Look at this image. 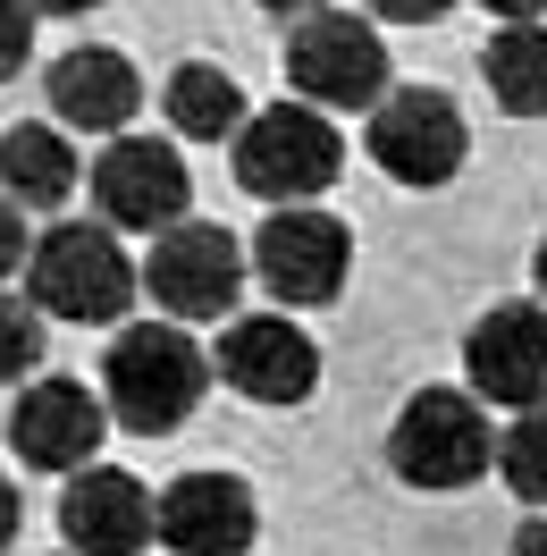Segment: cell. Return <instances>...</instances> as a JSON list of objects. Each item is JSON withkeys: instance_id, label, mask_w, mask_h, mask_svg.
<instances>
[{"instance_id": "23", "label": "cell", "mask_w": 547, "mask_h": 556, "mask_svg": "<svg viewBox=\"0 0 547 556\" xmlns=\"http://www.w3.org/2000/svg\"><path fill=\"white\" fill-rule=\"evenodd\" d=\"M379 26H430V17H446L455 0H362Z\"/></svg>"}, {"instance_id": "14", "label": "cell", "mask_w": 547, "mask_h": 556, "mask_svg": "<svg viewBox=\"0 0 547 556\" xmlns=\"http://www.w3.org/2000/svg\"><path fill=\"white\" fill-rule=\"evenodd\" d=\"M60 540L76 556H136L152 531V497H143L136 472H110V464H85L60 497Z\"/></svg>"}, {"instance_id": "26", "label": "cell", "mask_w": 547, "mask_h": 556, "mask_svg": "<svg viewBox=\"0 0 547 556\" xmlns=\"http://www.w3.org/2000/svg\"><path fill=\"white\" fill-rule=\"evenodd\" d=\"M262 9H270V17H287V26H304V17H320L329 0H262Z\"/></svg>"}, {"instance_id": "4", "label": "cell", "mask_w": 547, "mask_h": 556, "mask_svg": "<svg viewBox=\"0 0 547 556\" xmlns=\"http://www.w3.org/2000/svg\"><path fill=\"white\" fill-rule=\"evenodd\" d=\"M387 464H396V481H412V489H463L497 464V430L480 414V396H463V388H421L405 414H396V430H387Z\"/></svg>"}, {"instance_id": "5", "label": "cell", "mask_w": 547, "mask_h": 556, "mask_svg": "<svg viewBox=\"0 0 547 556\" xmlns=\"http://www.w3.org/2000/svg\"><path fill=\"white\" fill-rule=\"evenodd\" d=\"M287 85L329 110H379L387 102V42L371 35V17L320 9L287 35Z\"/></svg>"}, {"instance_id": "3", "label": "cell", "mask_w": 547, "mask_h": 556, "mask_svg": "<svg viewBox=\"0 0 547 556\" xmlns=\"http://www.w3.org/2000/svg\"><path fill=\"white\" fill-rule=\"evenodd\" d=\"M345 169V136L311 102H278L237 127V186L270 211H311Z\"/></svg>"}, {"instance_id": "13", "label": "cell", "mask_w": 547, "mask_h": 556, "mask_svg": "<svg viewBox=\"0 0 547 556\" xmlns=\"http://www.w3.org/2000/svg\"><path fill=\"white\" fill-rule=\"evenodd\" d=\"M102 430H110V405L76 380H35L17 396V414H9L17 455H26L35 472H68V481L102 455Z\"/></svg>"}, {"instance_id": "24", "label": "cell", "mask_w": 547, "mask_h": 556, "mask_svg": "<svg viewBox=\"0 0 547 556\" xmlns=\"http://www.w3.org/2000/svg\"><path fill=\"white\" fill-rule=\"evenodd\" d=\"M480 9H497L506 26H539V9H547V0H480Z\"/></svg>"}, {"instance_id": "22", "label": "cell", "mask_w": 547, "mask_h": 556, "mask_svg": "<svg viewBox=\"0 0 547 556\" xmlns=\"http://www.w3.org/2000/svg\"><path fill=\"white\" fill-rule=\"evenodd\" d=\"M26 262H35V228H26V211L0 194V278H9V270H26Z\"/></svg>"}, {"instance_id": "16", "label": "cell", "mask_w": 547, "mask_h": 556, "mask_svg": "<svg viewBox=\"0 0 547 556\" xmlns=\"http://www.w3.org/2000/svg\"><path fill=\"white\" fill-rule=\"evenodd\" d=\"M0 194L17 211H60L76 194V152H68V127H9L0 136Z\"/></svg>"}, {"instance_id": "19", "label": "cell", "mask_w": 547, "mask_h": 556, "mask_svg": "<svg viewBox=\"0 0 547 556\" xmlns=\"http://www.w3.org/2000/svg\"><path fill=\"white\" fill-rule=\"evenodd\" d=\"M497 472L522 506H547V405L539 414H513V430L497 439Z\"/></svg>"}, {"instance_id": "9", "label": "cell", "mask_w": 547, "mask_h": 556, "mask_svg": "<svg viewBox=\"0 0 547 556\" xmlns=\"http://www.w3.org/2000/svg\"><path fill=\"white\" fill-rule=\"evenodd\" d=\"M219 380L237 388L244 405H304L320 388V346L287 313H237L219 329Z\"/></svg>"}, {"instance_id": "7", "label": "cell", "mask_w": 547, "mask_h": 556, "mask_svg": "<svg viewBox=\"0 0 547 556\" xmlns=\"http://www.w3.org/2000/svg\"><path fill=\"white\" fill-rule=\"evenodd\" d=\"M244 244L228 228H211V219H186L169 237L152 244V262H143V287H152V304L186 329V320H237V295H244Z\"/></svg>"}, {"instance_id": "29", "label": "cell", "mask_w": 547, "mask_h": 556, "mask_svg": "<svg viewBox=\"0 0 547 556\" xmlns=\"http://www.w3.org/2000/svg\"><path fill=\"white\" fill-rule=\"evenodd\" d=\"M539 287H547V244H539Z\"/></svg>"}, {"instance_id": "28", "label": "cell", "mask_w": 547, "mask_h": 556, "mask_svg": "<svg viewBox=\"0 0 547 556\" xmlns=\"http://www.w3.org/2000/svg\"><path fill=\"white\" fill-rule=\"evenodd\" d=\"M35 17H85V9H102V0H26Z\"/></svg>"}, {"instance_id": "6", "label": "cell", "mask_w": 547, "mask_h": 556, "mask_svg": "<svg viewBox=\"0 0 547 556\" xmlns=\"http://www.w3.org/2000/svg\"><path fill=\"white\" fill-rule=\"evenodd\" d=\"M85 177H93L102 228H127V237H169V228H186L194 177H186V161H177V143L118 136V143H102V161H93Z\"/></svg>"}, {"instance_id": "20", "label": "cell", "mask_w": 547, "mask_h": 556, "mask_svg": "<svg viewBox=\"0 0 547 556\" xmlns=\"http://www.w3.org/2000/svg\"><path fill=\"white\" fill-rule=\"evenodd\" d=\"M42 363V313L26 295H0V380H26Z\"/></svg>"}, {"instance_id": "12", "label": "cell", "mask_w": 547, "mask_h": 556, "mask_svg": "<svg viewBox=\"0 0 547 556\" xmlns=\"http://www.w3.org/2000/svg\"><path fill=\"white\" fill-rule=\"evenodd\" d=\"M463 371H472L480 405L539 414L547 405V313L539 304H497V313H480V329L463 338Z\"/></svg>"}, {"instance_id": "21", "label": "cell", "mask_w": 547, "mask_h": 556, "mask_svg": "<svg viewBox=\"0 0 547 556\" xmlns=\"http://www.w3.org/2000/svg\"><path fill=\"white\" fill-rule=\"evenodd\" d=\"M35 60V9L26 0H0V85Z\"/></svg>"}, {"instance_id": "10", "label": "cell", "mask_w": 547, "mask_h": 556, "mask_svg": "<svg viewBox=\"0 0 547 556\" xmlns=\"http://www.w3.org/2000/svg\"><path fill=\"white\" fill-rule=\"evenodd\" d=\"M371 161L396 186H446V177L463 169V110L446 102V93H430V85H405V93H387V102L371 110Z\"/></svg>"}, {"instance_id": "17", "label": "cell", "mask_w": 547, "mask_h": 556, "mask_svg": "<svg viewBox=\"0 0 547 556\" xmlns=\"http://www.w3.org/2000/svg\"><path fill=\"white\" fill-rule=\"evenodd\" d=\"M161 110H169V127L177 136H194V143H237L244 127V93H237V76L228 68H211V60H186V68L161 85Z\"/></svg>"}, {"instance_id": "18", "label": "cell", "mask_w": 547, "mask_h": 556, "mask_svg": "<svg viewBox=\"0 0 547 556\" xmlns=\"http://www.w3.org/2000/svg\"><path fill=\"white\" fill-rule=\"evenodd\" d=\"M480 68H488L497 110H513V118H539V110H547V26H506V35H488Z\"/></svg>"}, {"instance_id": "27", "label": "cell", "mask_w": 547, "mask_h": 556, "mask_svg": "<svg viewBox=\"0 0 547 556\" xmlns=\"http://www.w3.org/2000/svg\"><path fill=\"white\" fill-rule=\"evenodd\" d=\"M9 540H17V489L0 481V556H9Z\"/></svg>"}, {"instance_id": "8", "label": "cell", "mask_w": 547, "mask_h": 556, "mask_svg": "<svg viewBox=\"0 0 547 556\" xmlns=\"http://www.w3.org/2000/svg\"><path fill=\"white\" fill-rule=\"evenodd\" d=\"M354 270V237L329 211H270L253 237V278L270 287V304H329Z\"/></svg>"}, {"instance_id": "2", "label": "cell", "mask_w": 547, "mask_h": 556, "mask_svg": "<svg viewBox=\"0 0 547 556\" xmlns=\"http://www.w3.org/2000/svg\"><path fill=\"white\" fill-rule=\"evenodd\" d=\"M26 304L51 320H76V329H102L136 304V262L127 244L110 237L102 219H60L35 237V262H26Z\"/></svg>"}, {"instance_id": "15", "label": "cell", "mask_w": 547, "mask_h": 556, "mask_svg": "<svg viewBox=\"0 0 547 556\" xmlns=\"http://www.w3.org/2000/svg\"><path fill=\"white\" fill-rule=\"evenodd\" d=\"M42 93H51V127L110 136V143L127 136V118H136V102H143L136 68H127L118 51H102V42H85V51H68V60H51Z\"/></svg>"}, {"instance_id": "25", "label": "cell", "mask_w": 547, "mask_h": 556, "mask_svg": "<svg viewBox=\"0 0 547 556\" xmlns=\"http://www.w3.org/2000/svg\"><path fill=\"white\" fill-rule=\"evenodd\" d=\"M506 556H547V515L539 522H522V531H513V548Z\"/></svg>"}, {"instance_id": "1", "label": "cell", "mask_w": 547, "mask_h": 556, "mask_svg": "<svg viewBox=\"0 0 547 556\" xmlns=\"http://www.w3.org/2000/svg\"><path fill=\"white\" fill-rule=\"evenodd\" d=\"M211 388V354L177 329V320H136V329H118L102 354V405L110 421H127V430H177V421L203 405Z\"/></svg>"}, {"instance_id": "11", "label": "cell", "mask_w": 547, "mask_h": 556, "mask_svg": "<svg viewBox=\"0 0 547 556\" xmlns=\"http://www.w3.org/2000/svg\"><path fill=\"white\" fill-rule=\"evenodd\" d=\"M152 531L169 556H244L262 531V506L237 472H177L152 497Z\"/></svg>"}]
</instances>
